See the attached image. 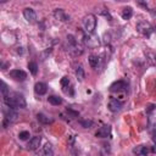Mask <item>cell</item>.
<instances>
[{
    "mask_svg": "<svg viewBox=\"0 0 156 156\" xmlns=\"http://www.w3.org/2000/svg\"><path fill=\"white\" fill-rule=\"evenodd\" d=\"M2 101L7 107H12V108H18V107L20 108H24L27 106L26 99L20 93H10L9 98L2 100Z\"/></svg>",
    "mask_w": 156,
    "mask_h": 156,
    "instance_id": "cell-1",
    "label": "cell"
},
{
    "mask_svg": "<svg viewBox=\"0 0 156 156\" xmlns=\"http://www.w3.org/2000/svg\"><path fill=\"white\" fill-rule=\"evenodd\" d=\"M66 40H67V50H68L72 55L79 56V55L83 54V48L80 46V44L78 43V40H77L72 34H68L67 38H66Z\"/></svg>",
    "mask_w": 156,
    "mask_h": 156,
    "instance_id": "cell-2",
    "label": "cell"
},
{
    "mask_svg": "<svg viewBox=\"0 0 156 156\" xmlns=\"http://www.w3.org/2000/svg\"><path fill=\"white\" fill-rule=\"evenodd\" d=\"M83 27H84V30L87 34H93L96 28V16L93 13L87 15L83 18Z\"/></svg>",
    "mask_w": 156,
    "mask_h": 156,
    "instance_id": "cell-3",
    "label": "cell"
},
{
    "mask_svg": "<svg viewBox=\"0 0 156 156\" xmlns=\"http://www.w3.org/2000/svg\"><path fill=\"white\" fill-rule=\"evenodd\" d=\"M18 118V113L16 111V108H12V107H7L4 110V127L6 128L10 123H13L16 122Z\"/></svg>",
    "mask_w": 156,
    "mask_h": 156,
    "instance_id": "cell-4",
    "label": "cell"
},
{
    "mask_svg": "<svg viewBox=\"0 0 156 156\" xmlns=\"http://www.w3.org/2000/svg\"><path fill=\"white\" fill-rule=\"evenodd\" d=\"M136 30L145 37H150L151 33L154 32V28L147 21H139L136 23Z\"/></svg>",
    "mask_w": 156,
    "mask_h": 156,
    "instance_id": "cell-5",
    "label": "cell"
},
{
    "mask_svg": "<svg viewBox=\"0 0 156 156\" xmlns=\"http://www.w3.org/2000/svg\"><path fill=\"white\" fill-rule=\"evenodd\" d=\"M124 90H127V83L124 80H116L110 85L111 93H121Z\"/></svg>",
    "mask_w": 156,
    "mask_h": 156,
    "instance_id": "cell-6",
    "label": "cell"
},
{
    "mask_svg": "<svg viewBox=\"0 0 156 156\" xmlns=\"http://www.w3.org/2000/svg\"><path fill=\"white\" fill-rule=\"evenodd\" d=\"M82 41L88 45V48H95L99 45V39L96 37H93V34H83Z\"/></svg>",
    "mask_w": 156,
    "mask_h": 156,
    "instance_id": "cell-7",
    "label": "cell"
},
{
    "mask_svg": "<svg viewBox=\"0 0 156 156\" xmlns=\"http://www.w3.org/2000/svg\"><path fill=\"white\" fill-rule=\"evenodd\" d=\"M10 77L15 79L16 82H23L27 78V73L22 69H11L10 71Z\"/></svg>",
    "mask_w": 156,
    "mask_h": 156,
    "instance_id": "cell-8",
    "label": "cell"
},
{
    "mask_svg": "<svg viewBox=\"0 0 156 156\" xmlns=\"http://www.w3.org/2000/svg\"><path fill=\"white\" fill-rule=\"evenodd\" d=\"M23 16L29 23H35L37 22V13L32 7H26L23 10Z\"/></svg>",
    "mask_w": 156,
    "mask_h": 156,
    "instance_id": "cell-9",
    "label": "cell"
},
{
    "mask_svg": "<svg viewBox=\"0 0 156 156\" xmlns=\"http://www.w3.org/2000/svg\"><path fill=\"white\" fill-rule=\"evenodd\" d=\"M54 17L61 22H68L69 21V15L63 10V9H56L54 11Z\"/></svg>",
    "mask_w": 156,
    "mask_h": 156,
    "instance_id": "cell-10",
    "label": "cell"
},
{
    "mask_svg": "<svg viewBox=\"0 0 156 156\" xmlns=\"http://www.w3.org/2000/svg\"><path fill=\"white\" fill-rule=\"evenodd\" d=\"M110 134H111V126H108V124H104L95 132L96 138H107V136H110Z\"/></svg>",
    "mask_w": 156,
    "mask_h": 156,
    "instance_id": "cell-11",
    "label": "cell"
},
{
    "mask_svg": "<svg viewBox=\"0 0 156 156\" xmlns=\"http://www.w3.org/2000/svg\"><path fill=\"white\" fill-rule=\"evenodd\" d=\"M122 106H123V104L119 100H117V99H111L108 101V110L111 112H118V111H121L122 110Z\"/></svg>",
    "mask_w": 156,
    "mask_h": 156,
    "instance_id": "cell-12",
    "label": "cell"
},
{
    "mask_svg": "<svg viewBox=\"0 0 156 156\" xmlns=\"http://www.w3.org/2000/svg\"><path fill=\"white\" fill-rule=\"evenodd\" d=\"M37 156H54V149H52V145L51 144H45L38 152Z\"/></svg>",
    "mask_w": 156,
    "mask_h": 156,
    "instance_id": "cell-13",
    "label": "cell"
},
{
    "mask_svg": "<svg viewBox=\"0 0 156 156\" xmlns=\"http://www.w3.org/2000/svg\"><path fill=\"white\" fill-rule=\"evenodd\" d=\"M40 144H41V136L35 135V136H33V138L29 140L27 147H28V150H37V149L40 146Z\"/></svg>",
    "mask_w": 156,
    "mask_h": 156,
    "instance_id": "cell-14",
    "label": "cell"
},
{
    "mask_svg": "<svg viewBox=\"0 0 156 156\" xmlns=\"http://www.w3.org/2000/svg\"><path fill=\"white\" fill-rule=\"evenodd\" d=\"M149 152V149L145 145H136L133 147V154L136 156H146Z\"/></svg>",
    "mask_w": 156,
    "mask_h": 156,
    "instance_id": "cell-15",
    "label": "cell"
},
{
    "mask_svg": "<svg viewBox=\"0 0 156 156\" xmlns=\"http://www.w3.org/2000/svg\"><path fill=\"white\" fill-rule=\"evenodd\" d=\"M34 91H35L38 95H44V94H46V91H48V85H46L45 83H43V82H38V83H35V85H34Z\"/></svg>",
    "mask_w": 156,
    "mask_h": 156,
    "instance_id": "cell-16",
    "label": "cell"
},
{
    "mask_svg": "<svg viewBox=\"0 0 156 156\" xmlns=\"http://www.w3.org/2000/svg\"><path fill=\"white\" fill-rule=\"evenodd\" d=\"M74 73H76V78H77L78 82H83V80H84V78H85V72H84V68H83L82 65H78V66L76 67Z\"/></svg>",
    "mask_w": 156,
    "mask_h": 156,
    "instance_id": "cell-17",
    "label": "cell"
},
{
    "mask_svg": "<svg viewBox=\"0 0 156 156\" xmlns=\"http://www.w3.org/2000/svg\"><path fill=\"white\" fill-rule=\"evenodd\" d=\"M121 16H122V18H123V20H126V21L130 20V17L133 16V9H132L130 6H127V7H124V9L122 10V13H121Z\"/></svg>",
    "mask_w": 156,
    "mask_h": 156,
    "instance_id": "cell-18",
    "label": "cell"
},
{
    "mask_svg": "<svg viewBox=\"0 0 156 156\" xmlns=\"http://www.w3.org/2000/svg\"><path fill=\"white\" fill-rule=\"evenodd\" d=\"M37 119H38L40 123H43V124H49V123H52V122H54L52 118L48 117V116L44 115V113H38V115H37Z\"/></svg>",
    "mask_w": 156,
    "mask_h": 156,
    "instance_id": "cell-19",
    "label": "cell"
},
{
    "mask_svg": "<svg viewBox=\"0 0 156 156\" xmlns=\"http://www.w3.org/2000/svg\"><path fill=\"white\" fill-rule=\"evenodd\" d=\"M48 101H49L51 105H54V106H58V105L62 104V99H61L60 96H56V95H50V96L48 98Z\"/></svg>",
    "mask_w": 156,
    "mask_h": 156,
    "instance_id": "cell-20",
    "label": "cell"
},
{
    "mask_svg": "<svg viewBox=\"0 0 156 156\" xmlns=\"http://www.w3.org/2000/svg\"><path fill=\"white\" fill-rule=\"evenodd\" d=\"M88 61H89V65H90L93 68H96L98 65H99V62H100V58H99L96 55H90L89 58H88Z\"/></svg>",
    "mask_w": 156,
    "mask_h": 156,
    "instance_id": "cell-21",
    "label": "cell"
},
{
    "mask_svg": "<svg viewBox=\"0 0 156 156\" xmlns=\"http://www.w3.org/2000/svg\"><path fill=\"white\" fill-rule=\"evenodd\" d=\"M9 95H10V90H9L7 85H6V83L5 82H1V96H2V100L7 99Z\"/></svg>",
    "mask_w": 156,
    "mask_h": 156,
    "instance_id": "cell-22",
    "label": "cell"
},
{
    "mask_svg": "<svg viewBox=\"0 0 156 156\" xmlns=\"http://www.w3.org/2000/svg\"><path fill=\"white\" fill-rule=\"evenodd\" d=\"M79 124L83 127V128H91L94 122L91 119H88V118H79Z\"/></svg>",
    "mask_w": 156,
    "mask_h": 156,
    "instance_id": "cell-23",
    "label": "cell"
},
{
    "mask_svg": "<svg viewBox=\"0 0 156 156\" xmlns=\"http://www.w3.org/2000/svg\"><path fill=\"white\" fill-rule=\"evenodd\" d=\"M28 68H29V72H30L33 76H35V74L38 73V65H37V62H34V61L28 62Z\"/></svg>",
    "mask_w": 156,
    "mask_h": 156,
    "instance_id": "cell-24",
    "label": "cell"
},
{
    "mask_svg": "<svg viewBox=\"0 0 156 156\" xmlns=\"http://www.w3.org/2000/svg\"><path fill=\"white\" fill-rule=\"evenodd\" d=\"M29 136H30V134H29V132H28V130L20 132V134H18V138H20L21 140H27Z\"/></svg>",
    "mask_w": 156,
    "mask_h": 156,
    "instance_id": "cell-25",
    "label": "cell"
},
{
    "mask_svg": "<svg viewBox=\"0 0 156 156\" xmlns=\"http://www.w3.org/2000/svg\"><path fill=\"white\" fill-rule=\"evenodd\" d=\"M69 85V79H68V77H62L61 78V87H62V89H66L67 87Z\"/></svg>",
    "mask_w": 156,
    "mask_h": 156,
    "instance_id": "cell-26",
    "label": "cell"
},
{
    "mask_svg": "<svg viewBox=\"0 0 156 156\" xmlns=\"http://www.w3.org/2000/svg\"><path fill=\"white\" fill-rule=\"evenodd\" d=\"M66 111H67V113H69V116H71V117H78V116H79V112H78V111L72 110L71 107H67V108H66Z\"/></svg>",
    "mask_w": 156,
    "mask_h": 156,
    "instance_id": "cell-27",
    "label": "cell"
},
{
    "mask_svg": "<svg viewBox=\"0 0 156 156\" xmlns=\"http://www.w3.org/2000/svg\"><path fill=\"white\" fill-rule=\"evenodd\" d=\"M50 52H51V49H50V48H49V49H46L45 51H43V52H41V55H40L41 60L44 61V60H45V58H46V57H48V56L50 55Z\"/></svg>",
    "mask_w": 156,
    "mask_h": 156,
    "instance_id": "cell-28",
    "label": "cell"
},
{
    "mask_svg": "<svg viewBox=\"0 0 156 156\" xmlns=\"http://www.w3.org/2000/svg\"><path fill=\"white\" fill-rule=\"evenodd\" d=\"M155 107H156V105H155V104H150V105L146 107V113H150L151 111H154V110H155Z\"/></svg>",
    "mask_w": 156,
    "mask_h": 156,
    "instance_id": "cell-29",
    "label": "cell"
},
{
    "mask_svg": "<svg viewBox=\"0 0 156 156\" xmlns=\"http://www.w3.org/2000/svg\"><path fill=\"white\" fill-rule=\"evenodd\" d=\"M152 140H154V143H155V145H156V129L152 132Z\"/></svg>",
    "mask_w": 156,
    "mask_h": 156,
    "instance_id": "cell-30",
    "label": "cell"
},
{
    "mask_svg": "<svg viewBox=\"0 0 156 156\" xmlns=\"http://www.w3.org/2000/svg\"><path fill=\"white\" fill-rule=\"evenodd\" d=\"M23 48H18V50H17V54H22L23 52V50H22Z\"/></svg>",
    "mask_w": 156,
    "mask_h": 156,
    "instance_id": "cell-31",
    "label": "cell"
}]
</instances>
